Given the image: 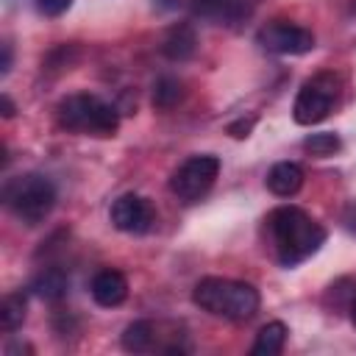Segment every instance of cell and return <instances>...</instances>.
<instances>
[{"instance_id":"6da1fadb","label":"cell","mask_w":356,"mask_h":356,"mask_svg":"<svg viewBox=\"0 0 356 356\" xmlns=\"http://www.w3.org/2000/svg\"><path fill=\"white\" fill-rule=\"evenodd\" d=\"M264 222H267L275 259L284 267H295L306 261L325 242V228L298 206H278L270 211Z\"/></svg>"},{"instance_id":"7a4b0ae2","label":"cell","mask_w":356,"mask_h":356,"mask_svg":"<svg viewBox=\"0 0 356 356\" xmlns=\"http://www.w3.org/2000/svg\"><path fill=\"white\" fill-rule=\"evenodd\" d=\"M192 300L211 317H222V320H248L259 309L256 286L234 278H214V275L195 284Z\"/></svg>"},{"instance_id":"3957f363","label":"cell","mask_w":356,"mask_h":356,"mask_svg":"<svg viewBox=\"0 0 356 356\" xmlns=\"http://www.w3.org/2000/svg\"><path fill=\"white\" fill-rule=\"evenodd\" d=\"M58 125L72 134L86 136H114L120 128V114L114 106L95 95H70L56 108Z\"/></svg>"},{"instance_id":"277c9868","label":"cell","mask_w":356,"mask_h":356,"mask_svg":"<svg viewBox=\"0 0 356 356\" xmlns=\"http://www.w3.org/2000/svg\"><path fill=\"white\" fill-rule=\"evenodd\" d=\"M3 200L17 220H22L25 225H39L56 206V186L39 172H25L6 181Z\"/></svg>"},{"instance_id":"5b68a950","label":"cell","mask_w":356,"mask_h":356,"mask_svg":"<svg viewBox=\"0 0 356 356\" xmlns=\"http://www.w3.org/2000/svg\"><path fill=\"white\" fill-rule=\"evenodd\" d=\"M337 75L331 72H320L314 78H309L298 97H295V106H292V117L298 125H317L323 122L328 114H331V106L337 100Z\"/></svg>"},{"instance_id":"8992f818","label":"cell","mask_w":356,"mask_h":356,"mask_svg":"<svg viewBox=\"0 0 356 356\" xmlns=\"http://www.w3.org/2000/svg\"><path fill=\"white\" fill-rule=\"evenodd\" d=\"M220 175V159L217 156H189L172 175H170V192L186 203L200 200Z\"/></svg>"},{"instance_id":"52a82bcc","label":"cell","mask_w":356,"mask_h":356,"mask_svg":"<svg viewBox=\"0 0 356 356\" xmlns=\"http://www.w3.org/2000/svg\"><path fill=\"white\" fill-rule=\"evenodd\" d=\"M256 42L267 50V53H278V56H303L314 47V33L303 25L286 22V19H275L259 28Z\"/></svg>"},{"instance_id":"ba28073f","label":"cell","mask_w":356,"mask_h":356,"mask_svg":"<svg viewBox=\"0 0 356 356\" xmlns=\"http://www.w3.org/2000/svg\"><path fill=\"white\" fill-rule=\"evenodd\" d=\"M111 225L122 234H145L153 225V206L142 195H122L111 203Z\"/></svg>"},{"instance_id":"9c48e42d","label":"cell","mask_w":356,"mask_h":356,"mask_svg":"<svg viewBox=\"0 0 356 356\" xmlns=\"http://www.w3.org/2000/svg\"><path fill=\"white\" fill-rule=\"evenodd\" d=\"M250 11L248 0H192V14L217 25H236Z\"/></svg>"},{"instance_id":"30bf717a","label":"cell","mask_w":356,"mask_h":356,"mask_svg":"<svg viewBox=\"0 0 356 356\" xmlns=\"http://www.w3.org/2000/svg\"><path fill=\"white\" fill-rule=\"evenodd\" d=\"M89 289H92L95 303L103 306V309H114V306H120L128 298V281H125V275L120 270H111V267L95 273Z\"/></svg>"},{"instance_id":"8fae6325","label":"cell","mask_w":356,"mask_h":356,"mask_svg":"<svg viewBox=\"0 0 356 356\" xmlns=\"http://www.w3.org/2000/svg\"><path fill=\"white\" fill-rule=\"evenodd\" d=\"M197 50V33L192 25L186 22H178L167 31L164 42H161V53L170 58V61H186L189 56H195Z\"/></svg>"},{"instance_id":"7c38bea8","label":"cell","mask_w":356,"mask_h":356,"mask_svg":"<svg viewBox=\"0 0 356 356\" xmlns=\"http://www.w3.org/2000/svg\"><path fill=\"white\" fill-rule=\"evenodd\" d=\"M303 186V170L295 161H278L267 172V189L278 197H292Z\"/></svg>"},{"instance_id":"4fadbf2b","label":"cell","mask_w":356,"mask_h":356,"mask_svg":"<svg viewBox=\"0 0 356 356\" xmlns=\"http://www.w3.org/2000/svg\"><path fill=\"white\" fill-rule=\"evenodd\" d=\"M67 286H70V278L61 267H42L36 273V278L31 281V289L33 295H39L42 300H58L67 295Z\"/></svg>"},{"instance_id":"5bb4252c","label":"cell","mask_w":356,"mask_h":356,"mask_svg":"<svg viewBox=\"0 0 356 356\" xmlns=\"http://www.w3.org/2000/svg\"><path fill=\"white\" fill-rule=\"evenodd\" d=\"M122 348L128 353H147L156 348V325L150 320H136L122 331Z\"/></svg>"},{"instance_id":"9a60e30c","label":"cell","mask_w":356,"mask_h":356,"mask_svg":"<svg viewBox=\"0 0 356 356\" xmlns=\"http://www.w3.org/2000/svg\"><path fill=\"white\" fill-rule=\"evenodd\" d=\"M286 325L284 323H278V320H273V323H267L259 334H256V342H253V348H250V353L253 356H275V353H281V348H284V342H286Z\"/></svg>"},{"instance_id":"2e32d148","label":"cell","mask_w":356,"mask_h":356,"mask_svg":"<svg viewBox=\"0 0 356 356\" xmlns=\"http://www.w3.org/2000/svg\"><path fill=\"white\" fill-rule=\"evenodd\" d=\"M184 97V86H181V81L178 78H172V75H161L156 83H153V108H159V111H167V108H172L178 100Z\"/></svg>"},{"instance_id":"e0dca14e","label":"cell","mask_w":356,"mask_h":356,"mask_svg":"<svg viewBox=\"0 0 356 356\" xmlns=\"http://www.w3.org/2000/svg\"><path fill=\"white\" fill-rule=\"evenodd\" d=\"M25 320V295L22 292H11L3 298L0 303V328L3 331H17Z\"/></svg>"},{"instance_id":"ac0fdd59","label":"cell","mask_w":356,"mask_h":356,"mask_svg":"<svg viewBox=\"0 0 356 356\" xmlns=\"http://www.w3.org/2000/svg\"><path fill=\"white\" fill-rule=\"evenodd\" d=\"M339 147H342V142H339V136H337V134H331V131L312 134V136H306V139H303V150H306V153H312V156H320V159L334 156Z\"/></svg>"},{"instance_id":"d6986e66","label":"cell","mask_w":356,"mask_h":356,"mask_svg":"<svg viewBox=\"0 0 356 356\" xmlns=\"http://www.w3.org/2000/svg\"><path fill=\"white\" fill-rule=\"evenodd\" d=\"M70 6H72V0H36V8L44 17H61Z\"/></svg>"},{"instance_id":"ffe728a7","label":"cell","mask_w":356,"mask_h":356,"mask_svg":"<svg viewBox=\"0 0 356 356\" xmlns=\"http://www.w3.org/2000/svg\"><path fill=\"white\" fill-rule=\"evenodd\" d=\"M253 122H256L253 117H250V120H236V122H231V125H228V134H231V136H236V139H245V136L250 134Z\"/></svg>"},{"instance_id":"44dd1931","label":"cell","mask_w":356,"mask_h":356,"mask_svg":"<svg viewBox=\"0 0 356 356\" xmlns=\"http://www.w3.org/2000/svg\"><path fill=\"white\" fill-rule=\"evenodd\" d=\"M11 70V44H3V75Z\"/></svg>"},{"instance_id":"7402d4cb","label":"cell","mask_w":356,"mask_h":356,"mask_svg":"<svg viewBox=\"0 0 356 356\" xmlns=\"http://www.w3.org/2000/svg\"><path fill=\"white\" fill-rule=\"evenodd\" d=\"M14 111H17V108H14L11 97H8V95H3V117L8 120V117H14Z\"/></svg>"},{"instance_id":"603a6c76","label":"cell","mask_w":356,"mask_h":356,"mask_svg":"<svg viewBox=\"0 0 356 356\" xmlns=\"http://www.w3.org/2000/svg\"><path fill=\"white\" fill-rule=\"evenodd\" d=\"M348 312H350V323L356 325V295H353V300H350V306H348Z\"/></svg>"}]
</instances>
